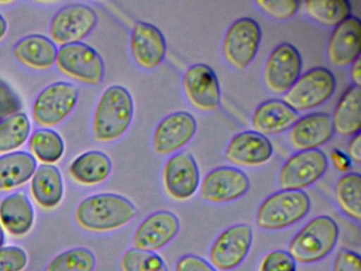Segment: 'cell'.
I'll list each match as a JSON object with an SVG mask.
<instances>
[{
    "label": "cell",
    "mask_w": 361,
    "mask_h": 271,
    "mask_svg": "<svg viewBox=\"0 0 361 271\" xmlns=\"http://www.w3.org/2000/svg\"><path fill=\"white\" fill-rule=\"evenodd\" d=\"M28 264V256L22 248L8 246L0 248V271H23Z\"/></svg>",
    "instance_id": "36"
},
{
    "label": "cell",
    "mask_w": 361,
    "mask_h": 271,
    "mask_svg": "<svg viewBox=\"0 0 361 271\" xmlns=\"http://www.w3.org/2000/svg\"><path fill=\"white\" fill-rule=\"evenodd\" d=\"M197 131V122L188 112H176L160 121L153 135L156 154L170 155L187 145Z\"/></svg>",
    "instance_id": "16"
},
{
    "label": "cell",
    "mask_w": 361,
    "mask_h": 271,
    "mask_svg": "<svg viewBox=\"0 0 361 271\" xmlns=\"http://www.w3.org/2000/svg\"><path fill=\"white\" fill-rule=\"evenodd\" d=\"M253 231L249 224H238L224 230L209 251L210 264L217 270L231 271L244 262L250 251Z\"/></svg>",
    "instance_id": "11"
},
{
    "label": "cell",
    "mask_w": 361,
    "mask_h": 271,
    "mask_svg": "<svg viewBox=\"0 0 361 271\" xmlns=\"http://www.w3.org/2000/svg\"><path fill=\"white\" fill-rule=\"evenodd\" d=\"M113 162L102 150H92L79 155L69 165V174L77 183L94 186L103 183L111 175Z\"/></svg>",
    "instance_id": "25"
},
{
    "label": "cell",
    "mask_w": 361,
    "mask_h": 271,
    "mask_svg": "<svg viewBox=\"0 0 361 271\" xmlns=\"http://www.w3.org/2000/svg\"><path fill=\"white\" fill-rule=\"evenodd\" d=\"M334 133L331 116L312 112L298 119L289 131V140L297 150H319L333 138Z\"/></svg>",
    "instance_id": "21"
},
{
    "label": "cell",
    "mask_w": 361,
    "mask_h": 271,
    "mask_svg": "<svg viewBox=\"0 0 361 271\" xmlns=\"http://www.w3.org/2000/svg\"><path fill=\"white\" fill-rule=\"evenodd\" d=\"M337 80L331 70L316 67L300 76L291 88L284 93L283 101L297 112L314 109L331 99Z\"/></svg>",
    "instance_id": "6"
},
{
    "label": "cell",
    "mask_w": 361,
    "mask_h": 271,
    "mask_svg": "<svg viewBox=\"0 0 361 271\" xmlns=\"http://www.w3.org/2000/svg\"><path fill=\"white\" fill-rule=\"evenodd\" d=\"M334 131L342 137H354L360 133L361 89L350 86L342 93L334 110Z\"/></svg>",
    "instance_id": "28"
},
{
    "label": "cell",
    "mask_w": 361,
    "mask_h": 271,
    "mask_svg": "<svg viewBox=\"0 0 361 271\" xmlns=\"http://www.w3.org/2000/svg\"><path fill=\"white\" fill-rule=\"evenodd\" d=\"M22 100L16 90L0 78V120L20 112Z\"/></svg>",
    "instance_id": "38"
},
{
    "label": "cell",
    "mask_w": 361,
    "mask_h": 271,
    "mask_svg": "<svg viewBox=\"0 0 361 271\" xmlns=\"http://www.w3.org/2000/svg\"><path fill=\"white\" fill-rule=\"evenodd\" d=\"M299 118V112L283 100L272 99L263 102L255 110L251 124L255 131L267 137L285 133Z\"/></svg>",
    "instance_id": "22"
},
{
    "label": "cell",
    "mask_w": 361,
    "mask_h": 271,
    "mask_svg": "<svg viewBox=\"0 0 361 271\" xmlns=\"http://www.w3.org/2000/svg\"><path fill=\"white\" fill-rule=\"evenodd\" d=\"M350 80H352L353 86L360 87L361 85V63L360 56L355 59L350 64Z\"/></svg>",
    "instance_id": "43"
},
{
    "label": "cell",
    "mask_w": 361,
    "mask_h": 271,
    "mask_svg": "<svg viewBox=\"0 0 361 271\" xmlns=\"http://www.w3.org/2000/svg\"><path fill=\"white\" fill-rule=\"evenodd\" d=\"M333 271H361L360 255L352 250H339L334 260Z\"/></svg>",
    "instance_id": "39"
},
{
    "label": "cell",
    "mask_w": 361,
    "mask_h": 271,
    "mask_svg": "<svg viewBox=\"0 0 361 271\" xmlns=\"http://www.w3.org/2000/svg\"><path fill=\"white\" fill-rule=\"evenodd\" d=\"M58 51L56 42L42 34L25 36L12 49L14 57L20 64L35 70H48L54 67Z\"/></svg>",
    "instance_id": "23"
},
{
    "label": "cell",
    "mask_w": 361,
    "mask_h": 271,
    "mask_svg": "<svg viewBox=\"0 0 361 271\" xmlns=\"http://www.w3.org/2000/svg\"><path fill=\"white\" fill-rule=\"evenodd\" d=\"M175 271H217V269L200 256L187 254L177 260Z\"/></svg>",
    "instance_id": "40"
},
{
    "label": "cell",
    "mask_w": 361,
    "mask_h": 271,
    "mask_svg": "<svg viewBox=\"0 0 361 271\" xmlns=\"http://www.w3.org/2000/svg\"><path fill=\"white\" fill-rule=\"evenodd\" d=\"M136 205L116 193H99L86 197L78 205L75 218L82 228L90 231L116 230L137 215Z\"/></svg>",
    "instance_id": "2"
},
{
    "label": "cell",
    "mask_w": 361,
    "mask_h": 271,
    "mask_svg": "<svg viewBox=\"0 0 361 271\" xmlns=\"http://www.w3.org/2000/svg\"><path fill=\"white\" fill-rule=\"evenodd\" d=\"M30 190L39 207H58L64 197V181L59 167L54 164L39 165L31 178Z\"/></svg>",
    "instance_id": "26"
},
{
    "label": "cell",
    "mask_w": 361,
    "mask_h": 271,
    "mask_svg": "<svg viewBox=\"0 0 361 271\" xmlns=\"http://www.w3.org/2000/svg\"><path fill=\"white\" fill-rule=\"evenodd\" d=\"M134 100L121 85L107 87L99 97L92 116V136L102 143L120 139L134 119Z\"/></svg>",
    "instance_id": "1"
},
{
    "label": "cell",
    "mask_w": 361,
    "mask_h": 271,
    "mask_svg": "<svg viewBox=\"0 0 361 271\" xmlns=\"http://www.w3.org/2000/svg\"><path fill=\"white\" fill-rule=\"evenodd\" d=\"M96 266V256L87 248L78 247L56 255L45 271H92Z\"/></svg>",
    "instance_id": "33"
},
{
    "label": "cell",
    "mask_w": 361,
    "mask_h": 271,
    "mask_svg": "<svg viewBox=\"0 0 361 271\" xmlns=\"http://www.w3.org/2000/svg\"><path fill=\"white\" fill-rule=\"evenodd\" d=\"M310 210V198L304 191L281 190L259 205L255 222L259 229L283 230L303 219Z\"/></svg>",
    "instance_id": "4"
},
{
    "label": "cell",
    "mask_w": 361,
    "mask_h": 271,
    "mask_svg": "<svg viewBox=\"0 0 361 271\" xmlns=\"http://www.w3.org/2000/svg\"><path fill=\"white\" fill-rule=\"evenodd\" d=\"M335 198L338 205L350 219H361V176L348 173L342 176L335 186Z\"/></svg>",
    "instance_id": "31"
},
{
    "label": "cell",
    "mask_w": 361,
    "mask_h": 271,
    "mask_svg": "<svg viewBox=\"0 0 361 271\" xmlns=\"http://www.w3.org/2000/svg\"><path fill=\"white\" fill-rule=\"evenodd\" d=\"M259 271H297V263L285 250H274L264 256Z\"/></svg>",
    "instance_id": "37"
},
{
    "label": "cell",
    "mask_w": 361,
    "mask_h": 271,
    "mask_svg": "<svg viewBox=\"0 0 361 271\" xmlns=\"http://www.w3.org/2000/svg\"><path fill=\"white\" fill-rule=\"evenodd\" d=\"M338 239L339 227L336 220L331 216H317L293 237L287 252L295 263L314 264L333 252Z\"/></svg>",
    "instance_id": "3"
},
{
    "label": "cell",
    "mask_w": 361,
    "mask_h": 271,
    "mask_svg": "<svg viewBox=\"0 0 361 271\" xmlns=\"http://www.w3.org/2000/svg\"><path fill=\"white\" fill-rule=\"evenodd\" d=\"M30 154L43 164H54L65 154V142L62 136L52 128H39L29 138Z\"/></svg>",
    "instance_id": "29"
},
{
    "label": "cell",
    "mask_w": 361,
    "mask_h": 271,
    "mask_svg": "<svg viewBox=\"0 0 361 271\" xmlns=\"http://www.w3.org/2000/svg\"><path fill=\"white\" fill-rule=\"evenodd\" d=\"M37 167V159L25 150L0 155V191L24 186L31 180Z\"/></svg>",
    "instance_id": "27"
},
{
    "label": "cell",
    "mask_w": 361,
    "mask_h": 271,
    "mask_svg": "<svg viewBox=\"0 0 361 271\" xmlns=\"http://www.w3.org/2000/svg\"><path fill=\"white\" fill-rule=\"evenodd\" d=\"M30 119L25 112L0 120V154L16 152L31 136Z\"/></svg>",
    "instance_id": "30"
},
{
    "label": "cell",
    "mask_w": 361,
    "mask_h": 271,
    "mask_svg": "<svg viewBox=\"0 0 361 271\" xmlns=\"http://www.w3.org/2000/svg\"><path fill=\"white\" fill-rule=\"evenodd\" d=\"M78 101L79 89L73 83L66 80L51 83L33 102V120L45 128L56 126L73 114Z\"/></svg>",
    "instance_id": "5"
},
{
    "label": "cell",
    "mask_w": 361,
    "mask_h": 271,
    "mask_svg": "<svg viewBox=\"0 0 361 271\" xmlns=\"http://www.w3.org/2000/svg\"><path fill=\"white\" fill-rule=\"evenodd\" d=\"M327 169L329 159L322 150H300L281 167L279 186L282 190L303 191L318 181Z\"/></svg>",
    "instance_id": "10"
},
{
    "label": "cell",
    "mask_w": 361,
    "mask_h": 271,
    "mask_svg": "<svg viewBox=\"0 0 361 271\" xmlns=\"http://www.w3.org/2000/svg\"><path fill=\"white\" fill-rule=\"evenodd\" d=\"M35 220V207L24 192L12 193L0 203V224L13 236L28 234Z\"/></svg>",
    "instance_id": "24"
},
{
    "label": "cell",
    "mask_w": 361,
    "mask_h": 271,
    "mask_svg": "<svg viewBox=\"0 0 361 271\" xmlns=\"http://www.w3.org/2000/svg\"><path fill=\"white\" fill-rule=\"evenodd\" d=\"M304 6L312 20L333 28L350 17L352 11L350 2L346 0H308Z\"/></svg>",
    "instance_id": "32"
},
{
    "label": "cell",
    "mask_w": 361,
    "mask_h": 271,
    "mask_svg": "<svg viewBox=\"0 0 361 271\" xmlns=\"http://www.w3.org/2000/svg\"><path fill=\"white\" fill-rule=\"evenodd\" d=\"M255 4L264 13L279 20L291 18L300 8L297 0H257Z\"/></svg>",
    "instance_id": "35"
},
{
    "label": "cell",
    "mask_w": 361,
    "mask_h": 271,
    "mask_svg": "<svg viewBox=\"0 0 361 271\" xmlns=\"http://www.w3.org/2000/svg\"><path fill=\"white\" fill-rule=\"evenodd\" d=\"M8 33V21L0 13V42L6 37Z\"/></svg>",
    "instance_id": "44"
},
{
    "label": "cell",
    "mask_w": 361,
    "mask_h": 271,
    "mask_svg": "<svg viewBox=\"0 0 361 271\" xmlns=\"http://www.w3.org/2000/svg\"><path fill=\"white\" fill-rule=\"evenodd\" d=\"M56 64L65 76L83 84L97 86L104 78V59L96 49L86 42L61 46Z\"/></svg>",
    "instance_id": "7"
},
{
    "label": "cell",
    "mask_w": 361,
    "mask_h": 271,
    "mask_svg": "<svg viewBox=\"0 0 361 271\" xmlns=\"http://www.w3.org/2000/svg\"><path fill=\"white\" fill-rule=\"evenodd\" d=\"M180 222L176 214L166 210L147 216L135 231V249L156 252L166 247L178 234Z\"/></svg>",
    "instance_id": "17"
},
{
    "label": "cell",
    "mask_w": 361,
    "mask_h": 271,
    "mask_svg": "<svg viewBox=\"0 0 361 271\" xmlns=\"http://www.w3.org/2000/svg\"><path fill=\"white\" fill-rule=\"evenodd\" d=\"M352 162L356 164H360L361 162V135L360 133L355 135L350 139V143L348 145V155Z\"/></svg>",
    "instance_id": "41"
},
{
    "label": "cell",
    "mask_w": 361,
    "mask_h": 271,
    "mask_svg": "<svg viewBox=\"0 0 361 271\" xmlns=\"http://www.w3.org/2000/svg\"><path fill=\"white\" fill-rule=\"evenodd\" d=\"M130 53L139 67L155 69L166 57V38L156 25L137 21L130 35Z\"/></svg>",
    "instance_id": "18"
},
{
    "label": "cell",
    "mask_w": 361,
    "mask_h": 271,
    "mask_svg": "<svg viewBox=\"0 0 361 271\" xmlns=\"http://www.w3.org/2000/svg\"><path fill=\"white\" fill-rule=\"evenodd\" d=\"M331 160L334 167L339 171H348L350 167V160L343 152L339 150H333L331 152Z\"/></svg>",
    "instance_id": "42"
},
{
    "label": "cell",
    "mask_w": 361,
    "mask_h": 271,
    "mask_svg": "<svg viewBox=\"0 0 361 271\" xmlns=\"http://www.w3.org/2000/svg\"><path fill=\"white\" fill-rule=\"evenodd\" d=\"M250 188L248 176L233 167H219L207 174L200 184V198L212 203H227L244 196Z\"/></svg>",
    "instance_id": "14"
},
{
    "label": "cell",
    "mask_w": 361,
    "mask_h": 271,
    "mask_svg": "<svg viewBox=\"0 0 361 271\" xmlns=\"http://www.w3.org/2000/svg\"><path fill=\"white\" fill-rule=\"evenodd\" d=\"M274 155L271 142L266 136L255 131H245L234 136L227 147L225 157L229 162L240 167H259Z\"/></svg>",
    "instance_id": "19"
},
{
    "label": "cell",
    "mask_w": 361,
    "mask_h": 271,
    "mask_svg": "<svg viewBox=\"0 0 361 271\" xmlns=\"http://www.w3.org/2000/svg\"><path fill=\"white\" fill-rule=\"evenodd\" d=\"M183 90L192 106L200 112H214L221 105V87L214 70L207 64H194L183 74Z\"/></svg>",
    "instance_id": "13"
},
{
    "label": "cell",
    "mask_w": 361,
    "mask_h": 271,
    "mask_svg": "<svg viewBox=\"0 0 361 271\" xmlns=\"http://www.w3.org/2000/svg\"><path fill=\"white\" fill-rule=\"evenodd\" d=\"M200 181L197 163L190 152H177L166 161L164 169V188L175 200L192 198L200 188Z\"/></svg>",
    "instance_id": "15"
},
{
    "label": "cell",
    "mask_w": 361,
    "mask_h": 271,
    "mask_svg": "<svg viewBox=\"0 0 361 271\" xmlns=\"http://www.w3.org/2000/svg\"><path fill=\"white\" fill-rule=\"evenodd\" d=\"M360 19L350 15L331 32L327 57L333 65L344 67L360 56Z\"/></svg>",
    "instance_id": "20"
},
{
    "label": "cell",
    "mask_w": 361,
    "mask_h": 271,
    "mask_svg": "<svg viewBox=\"0 0 361 271\" xmlns=\"http://www.w3.org/2000/svg\"><path fill=\"white\" fill-rule=\"evenodd\" d=\"M121 268L123 271H168L161 256L155 252L145 250H128L122 255Z\"/></svg>",
    "instance_id": "34"
},
{
    "label": "cell",
    "mask_w": 361,
    "mask_h": 271,
    "mask_svg": "<svg viewBox=\"0 0 361 271\" xmlns=\"http://www.w3.org/2000/svg\"><path fill=\"white\" fill-rule=\"evenodd\" d=\"M302 67L301 54L293 44L289 42L279 44L266 61L264 68L266 86L278 95L286 93L301 76Z\"/></svg>",
    "instance_id": "12"
},
{
    "label": "cell",
    "mask_w": 361,
    "mask_h": 271,
    "mask_svg": "<svg viewBox=\"0 0 361 271\" xmlns=\"http://www.w3.org/2000/svg\"><path fill=\"white\" fill-rule=\"evenodd\" d=\"M98 25V14L92 6L71 4L63 6L52 17L49 25L50 38L56 44L83 42Z\"/></svg>",
    "instance_id": "8"
},
{
    "label": "cell",
    "mask_w": 361,
    "mask_h": 271,
    "mask_svg": "<svg viewBox=\"0 0 361 271\" xmlns=\"http://www.w3.org/2000/svg\"><path fill=\"white\" fill-rule=\"evenodd\" d=\"M261 40L262 30L257 20L250 17L238 19L224 37V59L235 69H245L257 56Z\"/></svg>",
    "instance_id": "9"
},
{
    "label": "cell",
    "mask_w": 361,
    "mask_h": 271,
    "mask_svg": "<svg viewBox=\"0 0 361 271\" xmlns=\"http://www.w3.org/2000/svg\"><path fill=\"white\" fill-rule=\"evenodd\" d=\"M5 231H4L3 226L0 224V248H3L4 243H5Z\"/></svg>",
    "instance_id": "45"
}]
</instances>
